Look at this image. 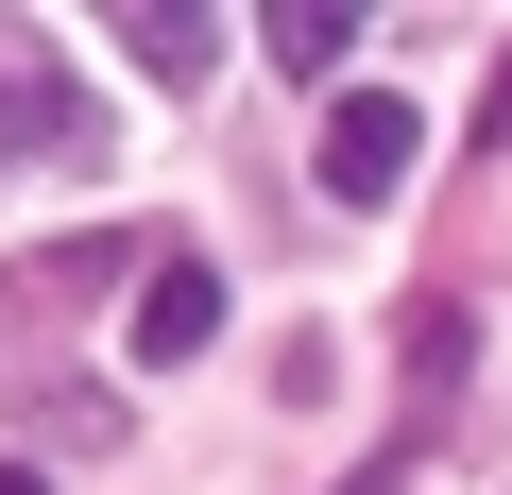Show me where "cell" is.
Listing matches in <instances>:
<instances>
[{"instance_id":"obj_1","label":"cell","mask_w":512,"mask_h":495,"mask_svg":"<svg viewBox=\"0 0 512 495\" xmlns=\"http://www.w3.org/2000/svg\"><path fill=\"white\" fill-rule=\"evenodd\" d=\"M35 154H103V103L52 69V35L0 18V171H35Z\"/></svg>"},{"instance_id":"obj_3","label":"cell","mask_w":512,"mask_h":495,"mask_svg":"<svg viewBox=\"0 0 512 495\" xmlns=\"http://www.w3.org/2000/svg\"><path fill=\"white\" fill-rule=\"evenodd\" d=\"M205 342H222V274L205 257H154L137 274V359H205Z\"/></svg>"},{"instance_id":"obj_2","label":"cell","mask_w":512,"mask_h":495,"mask_svg":"<svg viewBox=\"0 0 512 495\" xmlns=\"http://www.w3.org/2000/svg\"><path fill=\"white\" fill-rule=\"evenodd\" d=\"M410 154H427V120H410V103H376V86H359V103H325V188H342V205H393V188H410Z\"/></svg>"},{"instance_id":"obj_5","label":"cell","mask_w":512,"mask_h":495,"mask_svg":"<svg viewBox=\"0 0 512 495\" xmlns=\"http://www.w3.org/2000/svg\"><path fill=\"white\" fill-rule=\"evenodd\" d=\"M120 69H154V86H205V69H222V35L188 18V0H120Z\"/></svg>"},{"instance_id":"obj_6","label":"cell","mask_w":512,"mask_h":495,"mask_svg":"<svg viewBox=\"0 0 512 495\" xmlns=\"http://www.w3.org/2000/svg\"><path fill=\"white\" fill-rule=\"evenodd\" d=\"M0 495H52V478H35V461H0Z\"/></svg>"},{"instance_id":"obj_4","label":"cell","mask_w":512,"mask_h":495,"mask_svg":"<svg viewBox=\"0 0 512 495\" xmlns=\"http://www.w3.org/2000/svg\"><path fill=\"white\" fill-rule=\"evenodd\" d=\"M359 35H376V18H359V0H256V52H274L291 86H325V69L359 52Z\"/></svg>"}]
</instances>
